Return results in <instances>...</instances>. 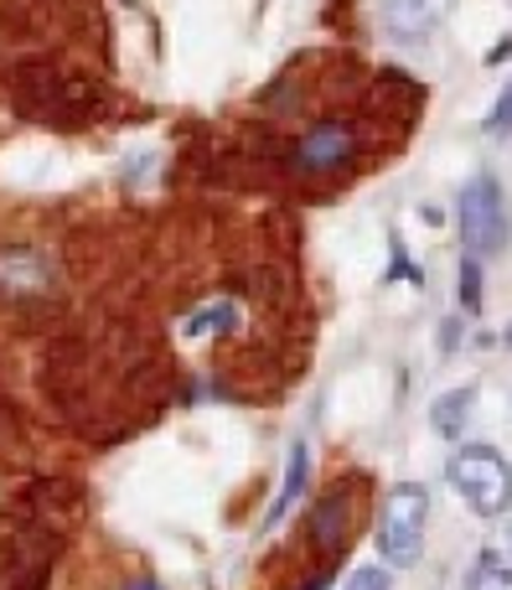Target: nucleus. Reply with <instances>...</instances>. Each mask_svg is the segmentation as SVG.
Listing matches in <instances>:
<instances>
[{
    "label": "nucleus",
    "instance_id": "obj_1",
    "mask_svg": "<svg viewBox=\"0 0 512 590\" xmlns=\"http://www.w3.org/2000/svg\"><path fill=\"white\" fill-rule=\"evenodd\" d=\"M425 529H430V492L419 482H398L378 512V554L394 570H409L425 554Z\"/></svg>",
    "mask_w": 512,
    "mask_h": 590
},
{
    "label": "nucleus",
    "instance_id": "obj_2",
    "mask_svg": "<svg viewBox=\"0 0 512 590\" xmlns=\"http://www.w3.org/2000/svg\"><path fill=\"white\" fill-rule=\"evenodd\" d=\"M451 487L466 497L476 518H502L512 508V461L497 446H461L451 456Z\"/></svg>",
    "mask_w": 512,
    "mask_h": 590
},
{
    "label": "nucleus",
    "instance_id": "obj_3",
    "mask_svg": "<svg viewBox=\"0 0 512 590\" xmlns=\"http://www.w3.org/2000/svg\"><path fill=\"white\" fill-rule=\"evenodd\" d=\"M455 223H461V244L476 259H497L512 238L508 197L497 187V177H472L455 197Z\"/></svg>",
    "mask_w": 512,
    "mask_h": 590
},
{
    "label": "nucleus",
    "instance_id": "obj_4",
    "mask_svg": "<svg viewBox=\"0 0 512 590\" xmlns=\"http://www.w3.org/2000/svg\"><path fill=\"white\" fill-rule=\"evenodd\" d=\"M357 156V135L347 125H315L311 135L296 145V166L300 172H336Z\"/></svg>",
    "mask_w": 512,
    "mask_h": 590
},
{
    "label": "nucleus",
    "instance_id": "obj_5",
    "mask_svg": "<svg viewBox=\"0 0 512 590\" xmlns=\"http://www.w3.org/2000/svg\"><path fill=\"white\" fill-rule=\"evenodd\" d=\"M306 482H311V446H306V440H296V446H290V461H285V482H279L275 503H270V518H264V529L285 523V512L300 503Z\"/></svg>",
    "mask_w": 512,
    "mask_h": 590
},
{
    "label": "nucleus",
    "instance_id": "obj_6",
    "mask_svg": "<svg viewBox=\"0 0 512 590\" xmlns=\"http://www.w3.org/2000/svg\"><path fill=\"white\" fill-rule=\"evenodd\" d=\"M472 410H476V384H461V389L440 393L430 404V425L440 440H461L466 425H472Z\"/></svg>",
    "mask_w": 512,
    "mask_h": 590
},
{
    "label": "nucleus",
    "instance_id": "obj_7",
    "mask_svg": "<svg viewBox=\"0 0 512 590\" xmlns=\"http://www.w3.org/2000/svg\"><path fill=\"white\" fill-rule=\"evenodd\" d=\"M440 11H445V0H383L389 32H398V37H425Z\"/></svg>",
    "mask_w": 512,
    "mask_h": 590
},
{
    "label": "nucleus",
    "instance_id": "obj_8",
    "mask_svg": "<svg viewBox=\"0 0 512 590\" xmlns=\"http://www.w3.org/2000/svg\"><path fill=\"white\" fill-rule=\"evenodd\" d=\"M466 590H512V550L487 544V550L476 554L472 575H466Z\"/></svg>",
    "mask_w": 512,
    "mask_h": 590
},
{
    "label": "nucleus",
    "instance_id": "obj_9",
    "mask_svg": "<svg viewBox=\"0 0 512 590\" xmlns=\"http://www.w3.org/2000/svg\"><path fill=\"white\" fill-rule=\"evenodd\" d=\"M238 327V306L234 300H213L181 321V337H217V332H234Z\"/></svg>",
    "mask_w": 512,
    "mask_h": 590
},
{
    "label": "nucleus",
    "instance_id": "obj_10",
    "mask_svg": "<svg viewBox=\"0 0 512 590\" xmlns=\"http://www.w3.org/2000/svg\"><path fill=\"white\" fill-rule=\"evenodd\" d=\"M461 311L466 316L481 311V259L476 255L461 259Z\"/></svg>",
    "mask_w": 512,
    "mask_h": 590
},
{
    "label": "nucleus",
    "instance_id": "obj_11",
    "mask_svg": "<svg viewBox=\"0 0 512 590\" xmlns=\"http://www.w3.org/2000/svg\"><path fill=\"white\" fill-rule=\"evenodd\" d=\"M315 533H321V544H326V550L342 544V497L321 503V512H315Z\"/></svg>",
    "mask_w": 512,
    "mask_h": 590
},
{
    "label": "nucleus",
    "instance_id": "obj_12",
    "mask_svg": "<svg viewBox=\"0 0 512 590\" xmlns=\"http://www.w3.org/2000/svg\"><path fill=\"white\" fill-rule=\"evenodd\" d=\"M481 125H487V135H512V79H508V88L497 94L492 115L481 119Z\"/></svg>",
    "mask_w": 512,
    "mask_h": 590
},
{
    "label": "nucleus",
    "instance_id": "obj_13",
    "mask_svg": "<svg viewBox=\"0 0 512 590\" xmlns=\"http://www.w3.org/2000/svg\"><path fill=\"white\" fill-rule=\"evenodd\" d=\"M342 590H389V570H383V565H362V570L347 575Z\"/></svg>",
    "mask_w": 512,
    "mask_h": 590
},
{
    "label": "nucleus",
    "instance_id": "obj_14",
    "mask_svg": "<svg viewBox=\"0 0 512 590\" xmlns=\"http://www.w3.org/2000/svg\"><path fill=\"white\" fill-rule=\"evenodd\" d=\"M389 275H394V280H414V285L425 280L419 270H414V259H404V249H398V244H394V270H389Z\"/></svg>",
    "mask_w": 512,
    "mask_h": 590
},
{
    "label": "nucleus",
    "instance_id": "obj_15",
    "mask_svg": "<svg viewBox=\"0 0 512 590\" xmlns=\"http://www.w3.org/2000/svg\"><path fill=\"white\" fill-rule=\"evenodd\" d=\"M455 342H461V321H445V327H440V347L455 353Z\"/></svg>",
    "mask_w": 512,
    "mask_h": 590
},
{
    "label": "nucleus",
    "instance_id": "obj_16",
    "mask_svg": "<svg viewBox=\"0 0 512 590\" xmlns=\"http://www.w3.org/2000/svg\"><path fill=\"white\" fill-rule=\"evenodd\" d=\"M124 590H166V586H160V580H151V575H135V580H130Z\"/></svg>",
    "mask_w": 512,
    "mask_h": 590
},
{
    "label": "nucleus",
    "instance_id": "obj_17",
    "mask_svg": "<svg viewBox=\"0 0 512 590\" xmlns=\"http://www.w3.org/2000/svg\"><path fill=\"white\" fill-rule=\"evenodd\" d=\"M508 52H512V37H502V42H497V47H492V52H487V62H502V58H508Z\"/></svg>",
    "mask_w": 512,
    "mask_h": 590
},
{
    "label": "nucleus",
    "instance_id": "obj_18",
    "mask_svg": "<svg viewBox=\"0 0 512 590\" xmlns=\"http://www.w3.org/2000/svg\"><path fill=\"white\" fill-rule=\"evenodd\" d=\"M311 590H326V580H315V586H311Z\"/></svg>",
    "mask_w": 512,
    "mask_h": 590
}]
</instances>
